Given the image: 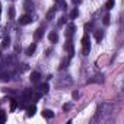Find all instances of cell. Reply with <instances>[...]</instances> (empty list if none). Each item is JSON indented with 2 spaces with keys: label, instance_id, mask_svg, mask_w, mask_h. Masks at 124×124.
Returning <instances> with one entry per match:
<instances>
[{
  "label": "cell",
  "instance_id": "obj_1",
  "mask_svg": "<svg viewBox=\"0 0 124 124\" xmlns=\"http://www.w3.org/2000/svg\"><path fill=\"white\" fill-rule=\"evenodd\" d=\"M89 41H91L89 39V35L85 34L83 38H82V53H83V55H88L89 51H91V42Z\"/></svg>",
  "mask_w": 124,
  "mask_h": 124
},
{
  "label": "cell",
  "instance_id": "obj_2",
  "mask_svg": "<svg viewBox=\"0 0 124 124\" xmlns=\"http://www.w3.org/2000/svg\"><path fill=\"white\" fill-rule=\"evenodd\" d=\"M31 22H32V19H31L29 15H22V16L19 18V23H21V25H28V23H31Z\"/></svg>",
  "mask_w": 124,
  "mask_h": 124
},
{
  "label": "cell",
  "instance_id": "obj_3",
  "mask_svg": "<svg viewBox=\"0 0 124 124\" xmlns=\"http://www.w3.org/2000/svg\"><path fill=\"white\" fill-rule=\"evenodd\" d=\"M32 91L31 89H25L23 91V93H22V101H29L31 98H32Z\"/></svg>",
  "mask_w": 124,
  "mask_h": 124
},
{
  "label": "cell",
  "instance_id": "obj_4",
  "mask_svg": "<svg viewBox=\"0 0 124 124\" xmlns=\"http://www.w3.org/2000/svg\"><path fill=\"white\" fill-rule=\"evenodd\" d=\"M64 50H66V51L69 53V55H70V57H72V55L75 54V48H73V44H72L70 41H69V42H67V44L64 45Z\"/></svg>",
  "mask_w": 124,
  "mask_h": 124
},
{
  "label": "cell",
  "instance_id": "obj_5",
  "mask_svg": "<svg viewBox=\"0 0 124 124\" xmlns=\"http://www.w3.org/2000/svg\"><path fill=\"white\" fill-rule=\"evenodd\" d=\"M41 114H42V117H45L47 120H50V118H53V117H54V112H53L51 109H44Z\"/></svg>",
  "mask_w": 124,
  "mask_h": 124
},
{
  "label": "cell",
  "instance_id": "obj_6",
  "mask_svg": "<svg viewBox=\"0 0 124 124\" xmlns=\"http://www.w3.org/2000/svg\"><path fill=\"white\" fill-rule=\"evenodd\" d=\"M55 2H57V8H58V9H61V10H64V9L67 8L66 0H55Z\"/></svg>",
  "mask_w": 124,
  "mask_h": 124
},
{
  "label": "cell",
  "instance_id": "obj_7",
  "mask_svg": "<svg viewBox=\"0 0 124 124\" xmlns=\"http://www.w3.org/2000/svg\"><path fill=\"white\" fill-rule=\"evenodd\" d=\"M44 28H38L37 31H35V39H41L42 37H44Z\"/></svg>",
  "mask_w": 124,
  "mask_h": 124
},
{
  "label": "cell",
  "instance_id": "obj_8",
  "mask_svg": "<svg viewBox=\"0 0 124 124\" xmlns=\"http://www.w3.org/2000/svg\"><path fill=\"white\" fill-rule=\"evenodd\" d=\"M39 78H41V76H39V73H38V72H32V73H31V78H29V79H31V82L37 83V82L39 80Z\"/></svg>",
  "mask_w": 124,
  "mask_h": 124
},
{
  "label": "cell",
  "instance_id": "obj_9",
  "mask_svg": "<svg viewBox=\"0 0 124 124\" xmlns=\"http://www.w3.org/2000/svg\"><path fill=\"white\" fill-rule=\"evenodd\" d=\"M35 111H37V107H35V105H31V107L26 108V115H28V117H32V115L35 114Z\"/></svg>",
  "mask_w": 124,
  "mask_h": 124
},
{
  "label": "cell",
  "instance_id": "obj_10",
  "mask_svg": "<svg viewBox=\"0 0 124 124\" xmlns=\"http://www.w3.org/2000/svg\"><path fill=\"white\" fill-rule=\"evenodd\" d=\"M75 29H76V28H75V25H73V23H70V25L67 26V37H72V35L75 34Z\"/></svg>",
  "mask_w": 124,
  "mask_h": 124
},
{
  "label": "cell",
  "instance_id": "obj_11",
  "mask_svg": "<svg viewBox=\"0 0 124 124\" xmlns=\"http://www.w3.org/2000/svg\"><path fill=\"white\" fill-rule=\"evenodd\" d=\"M48 39H50L51 42H57V41H58V35H57L55 32H51V34L48 35Z\"/></svg>",
  "mask_w": 124,
  "mask_h": 124
},
{
  "label": "cell",
  "instance_id": "obj_12",
  "mask_svg": "<svg viewBox=\"0 0 124 124\" xmlns=\"http://www.w3.org/2000/svg\"><path fill=\"white\" fill-rule=\"evenodd\" d=\"M35 48H37V45H35V44H31V45L28 47V50H26V54H28V55H32V54L35 53Z\"/></svg>",
  "mask_w": 124,
  "mask_h": 124
},
{
  "label": "cell",
  "instance_id": "obj_13",
  "mask_svg": "<svg viewBox=\"0 0 124 124\" xmlns=\"http://www.w3.org/2000/svg\"><path fill=\"white\" fill-rule=\"evenodd\" d=\"M102 37H104V34H102V31H95V39L98 41V42H101V39H102Z\"/></svg>",
  "mask_w": 124,
  "mask_h": 124
},
{
  "label": "cell",
  "instance_id": "obj_14",
  "mask_svg": "<svg viewBox=\"0 0 124 124\" xmlns=\"http://www.w3.org/2000/svg\"><path fill=\"white\" fill-rule=\"evenodd\" d=\"M39 91H41L42 93H47V92L50 91V86H48L47 83H44V85H41V86H39Z\"/></svg>",
  "mask_w": 124,
  "mask_h": 124
},
{
  "label": "cell",
  "instance_id": "obj_15",
  "mask_svg": "<svg viewBox=\"0 0 124 124\" xmlns=\"http://www.w3.org/2000/svg\"><path fill=\"white\" fill-rule=\"evenodd\" d=\"M114 5H115V0H108L107 5H105V8H107L108 10H111V9L114 8Z\"/></svg>",
  "mask_w": 124,
  "mask_h": 124
},
{
  "label": "cell",
  "instance_id": "obj_16",
  "mask_svg": "<svg viewBox=\"0 0 124 124\" xmlns=\"http://www.w3.org/2000/svg\"><path fill=\"white\" fill-rule=\"evenodd\" d=\"M54 15H55V10H54V9L48 10V13H47V21H51V19L54 18Z\"/></svg>",
  "mask_w": 124,
  "mask_h": 124
},
{
  "label": "cell",
  "instance_id": "obj_17",
  "mask_svg": "<svg viewBox=\"0 0 124 124\" xmlns=\"http://www.w3.org/2000/svg\"><path fill=\"white\" fill-rule=\"evenodd\" d=\"M23 6H25V9H26V10L32 9V0H25V3H23Z\"/></svg>",
  "mask_w": 124,
  "mask_h": 124
},
{
  "label": "cell",
  "instance_id": "obj_18",
  "mask_svg": "<svg viewBox=\"0 0 124 124\" xmlns=\"http://www.w3.org/2000/svg\"><path fill=\"white\" fill-rule=\"evenodd\" d=\"M79 15V12H78V8H75L72 12H70V19H76V16Z\"/></svg>",
  "mask_w": 124,
  "mask_h": 124
},
{
  "label": "cell",
  "instance_id": "obj_19",
  "mask_svg": "<svg viewBox=\"0 0 124 124\" xmlns=\"http://www.w3.org/2000/svg\"><path fill=\"white\" fill-rule=\"evenodd\" d=\"M9 45H10V39L9 38H5L3 42H2V48H8Z\"/></svg>",
  "mask_w": 124,
  "mask_h": 124
},
{
  "label": "cell",
  "instance_id": "obj_20",
  "mask_svg": "<svg viewBox=\"0 0 124 124\" xmlns=\"http://www.w3.org/2000/svg\"><path fill=\"white\" fill-rule=\"evenodd\" d=\"M5 121H6V112L0 111V123H5Z\"/></svg>",
  "mask_w": 124,
  "mask_h": 124
},
{
  "label": "cell",
  "instance_id": "obj_21",
  "mask_svg": "<svg viewBox=\"0 0 124 124\" xmlns=\"http://www.w3.org/2000/svg\"><path fill=\"white\" fill-rule=\"evenodd\" d=\"M9 18H10V19L15 18V8H10V9H9Z\"/></svg>",
  "mask_w": 124,
  "mask_h": 124
},
{
  "label": "cell",
  "instance_id": "obj_22",
  "mask_svg": "<svg viewBox=\"0 0 124 124\" xmlns=\"http://www.w3.org/2000/svg\"><path fill=\"white\" fill-rule=\"evenodd\" d=\"M16 107H18V102L12 99V102H10V109H12V111H15V109H16Z\"/></svg>",
  "mask_w": 124,
  "mask_h": 124
},
{
  "label": "cell",
  "instance_id": "obj_23",
  "mask_svg": "<svg viewBox=\"0 0 124 124\" xmlns=\"http://www.w3.org/2000/svg\"><path fill=\"white\" fill-rule=\"evenodd\" d=\"M64 22H66V18H64V16H61L60 21H58V25H60V26H61V25H64Z\"/></svg>",
  "mask_w": 124,
  "mask_h": 124
},
{
  "label": "cell",
  "instance_id": "obj_24",
  "mask_svg": "<svg viewBox=\"0 0 124 124\" xmlns=\"http://www.w3.org/2000/svg\"><path fill=\"white\" fill-rule=\"evenodd\" d=\"M104 23H105V25L109 23V15H105V18H104Z\"/></svg>",
  "mask_w": 124,
  "mask_h": 124
},
{
  "label": "cell",
  "instance_id": "obj_25",
  "mask_svg": "<svg viewBox=\"0 0 124 124\" xmlns=\"http://www.w3.org/2000/svg\"><path fill=\"white\" fill-rule=\"evenodd\" d=\"M63 109H64V111H69V109H70V104H64V105H63Z\"/></svg>",
  "mask_w": 124,
  "mask_h": 124
},
{
  "label": "cell",
  "instance_id": "obj_26",
  "mask_svg": "<svg viewBox=\"0 0 124 124\" xmlns=\"http://www.w3.org/2000/svg\"><path fill=\"white\" fill-rule=\"evenodd\" d=\"M72 96H73V99H78V98H79V92H73Z\"/></svg>",
  "mask_w": 124,
  "mask_h": 124
},
{
  "label": "cell",
  "instance_id": "obj_27",
  "mask_svg": "<svg viewBox=\"0 0 124 124\" xmlns=\"http://www.w3.org/2000/svg\"><path fill=\"white\" fill-rule=\"evenodd\" d=\"M80 2H82V0H73V3H75V5H79Z\"/></svg>",
  "mask_w": 124,
  "mask_h": 124
},
{
  "label": "cell",
  "instance_id": "obj_28",
  "mask_svg": "<svg viewBox=\"0 0 124 124\" xmlns=\"http://www.w3.org/2000/svg\"><path fill=\"white\" fill-rule=\"evenodd\" d=\"M0 13H2V6H0Z\"/></svg>",
  "mask_w": 124,
  "mask_h": 124
},
{
  "label": "cell",
  "instance_id": "obj_29",
  "mask_svg": "<svg viewBox=\"0 0 124 124\" xmlns=\"http://www.w3.org/2000/svg\"><path fill=\"white\" fill-rule=\"evenodd\" d=\"M0 55H2V53H0Z\"/></svg>",
  "mask_w": 124,
  "mask_h": 124
}]
</instances>
